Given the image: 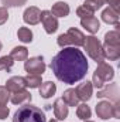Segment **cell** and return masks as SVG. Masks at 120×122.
<instances>
[{
  "instance_id": "1",
  "label": "cell",
  "mask_w": 120,
  "mask_h": 122,
  "mask_svg": "<svg viewBox=\"0 0 120 122\" xmlns=\"http://www.w3.org/2000/svg\"><path fill=\"white\" fill-rule=\"evenodd\" d=\"M89 64L85 54L76 47H65L52 58L51 70L64 84H75L85 78Z\"/></svg>"
},
{
  "instance_id": "2",
  "label": "cell",
  "mask_w": 120,
  "mask_h": 122,
  "mask_svg": "<svg viewBox=\"0 0 120 122\" xmlns=\"http://www.w3.org/2000/svg\"><path fill=\"white\" fill-rule=\"evenodd\" d=\"M13 122H47V119H45V114L40 108L26 104L16 111Z\"/></svg>"
},
{
  "instance_id": "3",
  "label": "cell",
  "mask_w": 120,
  "mask_h": 122,
  "mask_svg": "<svg viewBox=\"0 0 120 122\" xmlns=\"http://www.w3.org/2000/svg\"><path fill=\"white\" fill-rule=\"evenodd\" d=\"M115 78V70L112 65H109L107 62H100L97 65V68L93 72V80H92V85L96 88H103L106 82L112 81Z\"/></svg>"
},
{
  "instance_id": "4",
  "label": "cell",
  "mask_w": 120,
  "mask_h": 122,
  "mask_svg": "<svg viewBox=\"0 0 120 122\" xmlns=\"http://www.w3.org/2000/svg\"><path fill=\"white\" fill-rule=\"evenodd\" d=\"M57 43L58 46L65 48L66 46H75V47H83V43H85V34L81 30L72 27L66 33L60 34L58 38H57Z\"/></svg>"
},
{
  "instance_id": "5",
  "label": "cell",
  "mask_w": 120,
  "mask_h": 122,
  "mask_svg": "<svg viewBox=\"0 0 120 122\" xmlns=\"http://www.w3.org/2000/svg\"><path fill=\"white\" fill-rule=\"evenodd\" d=\"M83 47H85L88 56H89L93 61H96L97 64H100V62L105 61L103 50H102V43L97 40V37H95V36H88V37H85Z\"/></svg>"
},
{
  "instance_id": "6",
  "label": "cell",
  "mask_w": 120,
  "mask_h": 122,
  "mask_svg": "<svg viewBox=\"0 0 120 122\" xmlns=\"http://www.w3.org/2000/svg\"><path fill=\"white\" fill-rule=\"evenodd\" d=\"M45 62L42 57H32L28 58L24 62V70L28 72V74H38V75H42L45 72Z\"/></svg>"
},
{
  "instance_id": "7",
  "label": "cell",
  "mask_w": 120,
  "mask_h": 122,
  "mask_svg": "<svg viewBox=\"0 0 120 122\" xmlns=\"http://www.w3.org/2000/svg\"><path fill=\"white\" fill-rule=\"evenodd\" d=\"M44 26V30L47 31L48 34H54L55 31L58 30V20L55 16H52V13L50 10H42L41 11V20H40Z\"/></svg>"
},
{
  "instance_id": "8",
  "label": "cell",
  "mask_w": 120,
  "mask_h": 122,
  "mask_svg": "<svg viewBox=\"0 0 120 122\" xmlns=\"http://www.w3.org/2000/svg\"><path fill=\"white\" fill-rule=\"evenodd\" d=\"M96 115L100 119H110L113 118V104L110 101H100L96 105Z\"/></svg>"
},
{
  "instance_id": "9",
  "label": "cell",
  "mask_w": 120,
  "mask_h": 122,
  "mask_svg": "<svg viewBox=\"0 0 120 122\" xmlns=\"http://www.w3.org/2000/svg\"><path fill=\"white\" fill-rule=\"evenodd\" d=\"M75 91H76V95H78L79 101L86 102V101H89L90 98H92V95H93V85H92L90 81H85V82L79 84L75 88Z\"/></svg>"
},
{
  "instance_id": "10",
  "label": "cell",
  "mask_w": 120,
  "mask_h": 122,
  "mask_svg": "<svg viewBox=\"0 0 120 122\" xmlns=\"http://www.w3.org/2000/svg\"><path fill=\"white\" fill-rule=\"evenodd\" d=\"M23 20L30 26L38 24L40 20H41V10L38 7H35V6H31L28 9H26V11L23 14Z\"/></svg>"
},
{
  "instance_id": "11",
  "label": "cell",
  "mask_w": 120,
  "mask_h": 122,
  "mask_svg": "<svg viewBox=\"0 0 120 122\" xmlns=\"http://www.w3.org/2000/svg\"><path fill=\"white\" fill-rule=\"evenodd\" d=\"M26 80L24 77H20V75H16V77H11L7 80L6 82V88L9 90V92H17L21 91V90H26Z\"/></svg>"
},
{
  "instance_id": "12",
  "label": "cell",
  "mask_w": 120,
  "mask_h": 122,
  "mask_svg": "<svg viewBox=\"0 0 120 122\" xmlns=\"http://www.w3.org/2000/svg\"><path fill=\"white\" fill-rule=\"evenodd\" d=\"M103 50V57L110 61H116L120 57V46L119 44H106L103 43L102 46Z\"/></svg>"
},
{
  "instance_id": "13",
  "label": "cell",
  "mask_w": 120,
  "mask_h": 122,
  "mask_svg": "<svg viewBox=\"0 0 120 122\" xmlns=\"http://www.w3.org/2000/svg\"><path fill=\"white\" fill-rule=\"evenodd\" d=\"M32 98L30 91L27 90H21V91H17V92H13V95L10 97V101L13 105H26L28 104Z\"/></svg>"
},
{
  "instance_id": "14",
  "label": "cell",
  "mask_w": 120,
  "mask_h": 122,
  "mask_svg": "<svg viewBox=\"0 0 120 122\" xmlns=\"http://www.w3.org/2000/svg\"><path fill=\"white\" fill-rule=\"evenodd\" d=\"M81 26L93 36L95 33H97L99 29H100V21L95 16H92V17H86V19H81Z\"/></svg>"
},
{
  "instance_id": "15",
  "label": "cell",
  "mask_w": 120,
  "mask_h": 122,
  "mask_svg": "<svg viewBox=\"0 0 120 122\" xmlns=\"http://www.w3.org/2000/svg\"><path fill=\"white\" fill-rule=\"evenodd\" d=\"M54 115H55L57 121H64L68 117V105L61 98L55 99V102H54Z\"/></svg>"
},
{
  "instance_id": "16",
  "label": "cell",
  "mask_w": 120,
  "mask_h": 122,
  "mask_svg": "<svg viewBox=\"0 0 120 122\" xmlns=\"http://www.w3.org/2000/svg\"><path fill=\"white\" fill-rule=\"evenodd\" d=\"M69 11H71L69 4L65 1H57L55 4H52V9H51V13L55 17H66Z\"/></svg>"
},
{
  "instance_id": "17",
  "label": "cell",
  "mask_w": 120,
  "mask_h": 122,
  "mask_svg": "<svg viewBox=\"0 0 120 122\" xmlns=\"http://www.w3.org/2000/svg\"><path fill=\"white\" fill-rule=\"evenodd\" d=\"M102 20L107 24H115V26H119V13L112 10L110 7L105 9L102 11Z\"/></svg>"
},
{
  "instance_id": "18",
  "label": "cell",
  "mask_w": 120,
  "mask_h": 122,
  "mask_svg": "<svg viewBox=\"0 0 120 122\" xmlns=\"http://www.w3.org/2000/svg\"><path fill=\"white\" fill-rule=\"evenodd\" d=\"M55 92H57V85L52 81H47V82H42L40 85V95L42 98H45V99L55 95Z\"/></svg>"
},
{
  "instance_id": "19",
  "label": "cell",
  "mask_w": 120,
  "mask_h": 122,
  "mask_svg": "<svg viewBox=\"0 0 120 122\" xmlns=\"http://www.w3.org/2000/svg\"><path fill=\"white\" fill-rule=\"evenodd\" d=\"M68 107H76L78 104H79V98H78V95H76V91H75V88H69V90H66V91L62 94V98H61Z\"/></svg>"
},
{
  "instance_id": "20",
  "label": "cell",
  "mask_w": 120,
  "mask_h": 122,
  "mask_svg": "<svg viewBox=\"0 0 120 122\" xmlns=\"http://www.w3.org/2000/svg\"><path fill=\"white\" fill-rule=\"evenodd\" d=\"M10 57L13 61H26L28 57V50L26 47H14L10 53Z\"/></svg>"
},
{
  "instance_id": "21",
  "label": "cell",
  "mask_w": 120,
  "mask_h": 122,
  "mask_svg": "<svg viewBox=\"0 0 120 122\" xmlns=\"http://www.w3.org/2000/svg\"><path fill=\"white\" fill-rule=\"evenodd\" d=\"M76 117L79 119H82V121H88L92 117V111L85 102L81 104V105H76Z\"/></svg>"
},
{
  "instance_id": "22",
  "label": "cell",
  "mask_w": 120,
  "mask_h": 122,
  "mask_svg": "<svg viewBox=\"0 0 120 122\" xmlns=\"http://www.w3.org/2000/svg\"><path fill=\"white\" fill-rule=\"evenodd\" d=\"M26 80V85L28 88H40V85L42 84V80H41V75L38 74H28L27 77H24Z\"/></svg>"
},
{
  "instance_id": "23",
  "label": "cell",
  "mask_w": 120,
  "mask_h": 122,
  "mask_svg": "<svg viewBox=\"0 0 120 122\" xmlns=\"http://www.w3.org/2000/svg\"><path fill=\"white\" fill-rule=\"evenodd\" d=\"M17 37H18V40L20 41H23V43H31L32 41V31L30 29H27V27H20L18 31H17Z\"/></svg>"
},
{
  "instance_id": "24",
  "label": "cell",
  "mask_w": 120,
  "mask_h": 122,
  "mask_svg": "<svg viewBox=\"0 0 120 122\" xmlns=\"http://www.w3.org/2000/svg\"><path fill=\"white\" fill-rule=\"evenodd\" d=\"M105 43L106 44H119L120 46V33L119 30L109 31L105 34Z\"/></svg>"
},
{
  "instance_id": "25",
  "label": "cell",
  "mask_w": 120,
  "mask_h": 122,
  "mask_svg": "<svg viewBox=\"0 0 120 122\" xmlns=\"http://www.w3.org/2000/svg\"><path fill=\"white\" fill-rule=\"evenodd\" d=\"M106 3V0H85V3L82 6H85L88 10H90L92 13H95L96 10H99L103 4Z\"/></svg>"
},
{
  "instance_id": "26",
  "label": "cell",
  "mask_w": 120,
  "mask_h": 122,
  "mask_svg": "<svg viewBox=\"0 0 120 122\" xmlns=\"http://www.w3.org/2000/svg\"><path fill=\"white\" fill-rule=\"evenodd\" d=\"M14 61L10 56H3L0 57V71H10L13 67Z\"/></svg>"
},
{
  "instance_id": "27",
  "label": "cell",
  "mask_w": 120,
  "mask_h": 122,
  "mask_svg": "<svg viewBox=\"0 0 120 122\" xmlns=\"http://www.w3.org/2000/svg\"><path fill=\"white\" fill-rule=\"evenodd\" d=\"M27 3V0H1V4L3 7H20V6H24Z\"/></svg>"
},
{
  "instance_id": "28",
  "label": "cell",
  "mask_w": 120,
  "mask_h": 122,
  "mask_svg": "<svg viewBox=\"0 0 120 122\" xmlns=\"http://www.w3.org/2000/svg\"><path fill=\"white\" fill-rule=\"evenodd\" d=\"M10 99V92L6 87H0V105H6Z\"/></svg>"
},
{
  "instance_id": "29",
  "label": "cell",
  "mask_w": 120,
  "mask_h": 122,
  "mask_svg": "<svg viewBox=\"0 0 120 122\" xmlns=\"http://www.w3.org/2000/svg\"><path fill=\"white\" fill-rule=\"evenodd\" d=\"M76 14H78L81 19H86V17H92V16H93V13H92L90 10H88L85 6H79V7L76 9Z\"/></svg>"
},
{
  "instance_id": "30",
  "label": "cell",
  "mask_w": 120,
  "mask_h": 122,
  "mask_svg": "<svg viewBox=\"0 0 120 122\" xmlns=\"http://www.w3.org/2000/svg\"><path fill=\"white\" fill-rule=\"evenodd\" d=\"M9 20V11L6 7H0V26H3Z\"/></svg>"
},
{
  "instance_id": "31",
  "label": "cell",
  "mask_w": 120,
  "mask_h": 122,
  "mask_svg": "<svg viewBox=\"0 0 120 122\" xmlns=\"http://www.w3.org/2000/svg\"><path fill=\"white\" fill-rule=\"evenodd\" d=\"M106 3L109 4V7L115 11H120V0H106Z\"/></svg>"
},
{
  "instance_id": "32",
  "label": "cell",
  "mask_w": 120,
  "mask_h": 122,
  "mask_svg": "<svg viewBox=\"0 0 120 122\" xmlns=\"http://www.w3.org/2000/svg\"><path fill=\"white\" fill-rule=\"evenodd\" d=\"M9 114H10L9 107L7 105H0V119H7Z\"/></svg>"
},
{
  "instance_id": "33",
  "label": "cell",
  "mask_w": 120,
  "mask_h": 122,
  "mask_svg": "<svg viewBox=\"0 0 120 122\" xmlns=\"http://www.w3.org/2000/svg\"><path fill=\"white\" fill-rule=\"evenodd\" d=\"M113 118H120V104L119 101H116L113 104Z\"/></svg>"
},
{
  "instance_id": "34",
  "label": "cell",
  "mask_w": 120,
  "mask_h": 122,
  "mask_svg": "<svg viewBox=\"0 0 120 122\" xmlns=\"http://www.w3.org/2000/svg\"><path fill=\"white\" fill-rule=\"evenodd\" d=\"M1 48H3V44H1V41H0V51H1Z\"/></svg>"
},
{
  "instance_id": "35",
  "label": "cell",
  "mask_w": 120,
  "mask_h": 122,
  "mask_svg": "<svg viewBox=\"0 0 120 122\" xmlns=\"http://www.w3.org/2000/svg\"><path fill=\"white\" fill-rule=\"evenodd\" d=\"M50 122H58V121H57V119H51Z\"/></svg>"
},
{
  "instance_id": "36",
  "label": "cell",
  "mask_w": 120,
  "mask_h": 122,
  "mask_svg": "<svg viewBox=\"0 0 120 122\" xmlns=\"http://www.w3.org/2000/svg\"><path fill=\"white\" fill-rule=\"evenodd\" d=\"M85 122H93V121H89V119H88V121H85Z\"/></svg>"
}]
</instances>
